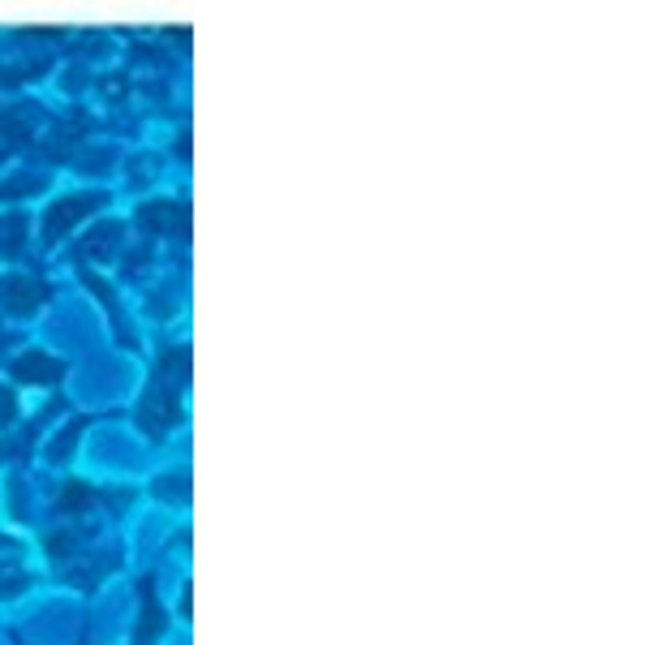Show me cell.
<instances>
[{
  "label": "cell",
  "mask_w": 645,
  "mask_h": 645,
  "mask_svg": "<svg viewBox=\"0 0 645 645\" xmlns=\"http://www.w3.org/2000/svg\"><path fill=\"white\" fill-rule=\"evenodd\" d=\"M22 585H26V577H22L18 568H0V598L22 594Z\"/></svg>",
  "instance_id": "cell-1"
},
{
  "label": "cell",
  "mask_w": 645,
  "mask_h": 645,
  "mask_svg": "<svg viewBox=\"0 0 645 645\" xmlns=\"http://www.w3.org/2000/svg\"><path fill=\"white\" fill-rule=\"evenodd\" d=\"M78 504H86V491H82V486H69V495H65V508H78Z\"/></svg>",
  "instance_id": "cell-2"
}]
</instances>
